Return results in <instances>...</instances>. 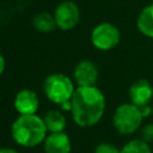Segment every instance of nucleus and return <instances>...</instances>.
<instances>
[{
	"label": "nucleus",
	"mask_w": 153,
	"mask_h": 153,
	"mask_svg": "<svg viewBox=\"0 0 153 153\" xmlns=\"http://www.w3.org/2000/svg\"><path fill=\"white\" fill-rule=\"evenodd\" d=\"M71 103L73 121L82 128L97 124L105 111V97L96 86H78Z\"/></svg>",
	"instance_id": "f257e3e1"
},
{
	"label": "nucleus",
	"mask_w": 153,
	"mask_h": 153,
	"mask_svg": "<svg viewBox=\"0 0 153 153\" xmlns=\"http://www.w3.org/2000/svg\"><path fill=\"white\" fill-rule=\"evenodd\" d=\"M48 129L42 117L33 115H20L12 123L11 136L22 147H36L47 137Z\"/></svg>",
	"instance_id": "f03ea898"
},
{
	"label": "nucleus",
	"mask_w": 153,
	"mask_h": 153,
	"mask_svg": "<svg viewBox=\"0 0 153 153\" xmlns=\"http://www.w3.org/2000/svg\"><path fill=\"white\" fill-rule=\"evenodd\" d=\"M143 116L140 108L133 103H123L114 112L112 126L121 135L134 134L142 124Z\"/></svg>",
	"instance_id": "7ed1b4c3"
},
{
	"label": "nucleus",
	"mask_w": 153,
	"mask_h": 153,
	"mask_svg": "<svg viewBox=\"0 0 153 153\" xmlns=\"http://www.w3.org/2000/svg\"><path fill=\"white\" fill-rule=\"evenodd\" d=\"M43 90L47 98L59 105L71 102L73 93L75 91L73 81L61 73L48 75L44 80Z\"/></svg>",
	"instance_id": "20e7f679"
},
{
	"label": "nucleus",
	"mask_w": 153,
	"mask_h": 153,
	"mask_svg": "<svg viewBox=\"0 0 153 153\" xmlns=\"http://www.w3.org/2000/svg\"><path fill=\"white\" fill-rule=\"evenodd\" d=\"M121 39L120 30L111 23H102L93 27L91 32V42L99 50L108 51L114 49Z\"/></svg>",
	"instance_id": "39448f33"
},
{
	"label": "nucleus",
	"mask_w": 153,
	"mask_h": 153,
	"mask_svg": "<svg viewBox=\"0 0 153 153\" xmlns=\"http://www.w3.org/2000/svg\"><path fill=\"white\" fill-rule=\"evenodd\" d=\"M54 18L56 22V26L63 31L72 30L80 19V11L75 2L73 1H63L61 2L54 12Z\"/></svg>",
	"instance_id": "423d86ee"
},
{
	"label": "nucleus",
	"mask_w": 153,
	"mask_h": 153,
	"mask_svg": "<svg viewBox=\"0 0 153 153\" xmlns=\"http://www.w3.org/2000/svg\"><path fill=\"white\" fill-rule=\"evenodd\" d=\"M152 98H153V87L148 80L137 79L131 84L129 88L130 103L141 108L143 105H148Z\"/></svg>",
	"instance_id": "0eeeda50"
},
{
	"label": "nucleus",
	"mask_w": 153,
	"mask_h": 153,
	"mask_svg": "<svg viewBox=\"0 0 153 153\" xmlns=\"http://www.w3.org/2000/svg\"><path fill=\"white\" fill-rule=\"evenodd\" d=\"M74 79L79 86H94L98 80V68L90 60L80 61L74 68Z\"/></svg>",
	"instance_id": "6e6552de"
},
{
	"label": "nucleus",
	"mask_w": 153,
	"mask_h": 153,
	"mask_svg": "<svg viewBox=\"0 0 153 153\" xmlns=\"http://www.w3.org/2000/svg\"><path fill=\"white\" fill-rule=\"evenodd\" d=\"M13 104L19 115H33L38 110L39 100L32 90L24 88L16 94Z\"/></svg>",
	"instance_id": "1a4fd4ad"
},
{
	"label": "nucleus",
	"mask_w": 153,
	"mask_h": 153,
	"mask_svg": "<svg viewBox=\"0 0 153 153\" xmlns=\"http://www.w3.org/2000/svg\"><path fill=\"white\" fill-rule=\"evenodd\" d=\"M45 153H71L72 142L65 131L50 133L43 141Z\"/></svg>",
	"instance_id": "9d476101"
},
{
	"label": "nucleus",
	"mask_w": 153,
	"mask_h": 153,
	"mask_svg": "<svg viewBox=\"0 0 153 153\" xmlns=\"http://www.w3.org/2000/svg\"><path fill=\"white\" fill-rule=\"evenodd\" d=\"M136 27L143 36L153 38V4L141 10L136 19Z\"/></svg>",
	"instance_id": "9b49d317"
},
{
	"label": "nucleus",
	"mask_w": 153,
	"mask_h": 153,
	"mask_svg": "<svg viewBox=\"0 0 153 153\" xmlns=\"http://www.w3.org/2000/svg\"><path fill=\"white\" fill-rule=\"evenodd\" d=\"M43 121L45 123V127H47L48 131H50V133L63 131V129L66 128V124H67L66 117L59 110H50V111H48L44 115Z\"/></svg>",
	"instance_id": "f8f14e48"
},
{
	"label": "nucleus",
	"mask_w": 153,
	"mask_h": 153,
	"mask_svg": "<svg viewBox=\"0 0 153 153\" xmlns=\"http://www.w3.org/2000/svg\"><path fill=\"white\" fill-rule=\"evenodd\" d=\"M32 25L39 32H51L56 27V22H55L54 16L47 12H41L33 17Z\"/></svg>",
	"instance_id": "ddd939ff"
},
{
	"label": "nucleus",
	"mask_w": 153,
	"mask_h": 153,
	"mask_svg": "<svg viewBox=\"0 0 153 153\" xmlns=\"http://www.w3.org/2000/svg\"><path fill=\"white\" fill-rule=\"evenodd\" d=\"M121 153H152V149L142 139H133L121 148Z\"/></svg>",
	"instance_id": "4468645a"
},
{
	"label": "nucleus",
	"mask_w": 153,
	"mask_h": 153,
	"mask_svg": "<svg viewBox=\"0 0 153 153\" xmlns=\"http://www.w3.org/2000/svg\"><path fill=\"white\" fill-rule=\"evenodd\" d=\"M93 153H121V149L110 142H102L94 148Z\"/></svg>",
	"instance_id": "2eb2a0df"
},
{
	"label": "nucleus",
	"mask_w": 153,
	"mask_h": 153,
	"mask_svg": "<svg viewBox=\"0 0 153 153\" xmlns=\"http://www.w3.org/2000/svg\"><path fill=\"white\" fill-rule=\"evenodd\" d=\"M141 139L148 143L153 142V123L143 126V128L141 129Z\"/></svg>",
	"instance_id": "dca6fc26"
},
{
	"label": "nucleus",
	"mask_w": 153,
	"mask_h": 153,
	"mask_svg": "<svg viewBox=\"0 0 153 153\" xmlns=\"http://www.w3.org/2000/svg\"><path fill=\"white\" fill-rule=\"evenodd\" d=\"M140 111H141L143 118H146V117L153 115V112H152V105H149V104H148V105H143V106H141V108H140Z\"/></svg>",
	"instance_id": "f3484780"
},
{
	"label": "nucleus",
	"mask_w": 153,
	"mask_h": 153,
	"mask_svg": "<svg viewBox=\"0 0 153 153\" xmlns=\"http://www.w3.org/2000/svg\"><path fill=\"white\" fill-rule=\"evenodd\" d=\"M0 153H19V152L10 147H4V148H0Z\"/></svg>",
	"instance_id": "a211bd4d"
},
{
	"label": "nucleus",
	"mask_w": 153,
	"mask_h": 153,
	"mask_svg": "<svg viewBox=\"0 0 153 153\" xmlns=\"http://www.w3.org/2000/svg\"><path fill=\"white\" fill-rule=\"evenodd\" d=\"M4 69H5V59H4V56L0 54V74L4 72Z\"/></svg>",
	"instance_id": "6ab92c4d"
},
{
	"label": "nucleus",
	"mask_w": 153,
	"mask_h": 153,
	"mask_svg": "<svg viewBox=\"0 0 153 153\" xmlns=\"http://www.w3.org/2000/svg\"><path fill=\"white\" fill-rule=\"evenodd\" d=\"M152 112H153V103H152Z\"/></svg>",
	"instance_id": "aec40b11"
}]
</instances>
